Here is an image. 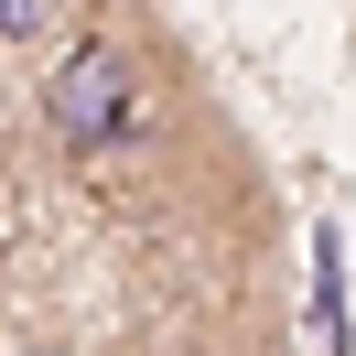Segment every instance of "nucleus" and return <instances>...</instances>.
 Here are the masks:
<instances>
[{
    "label": "nucleus",
    "instance_id": "nucleus-1",
    "mask_svg": "<svg viewBox=\"0 0 356 356\" xmlns=\"http://www.w3.org/2000/svg\"><path fill=\"white\" fill-rule=\"evenodd\" d=\"M54 130L76 140V152H97V140L130 130V65H119L108 44H76L65 76H54Z\"/></svg>",
    "mask_w": 356,
    "mask_h": 356
},
{
    "label": "nucleus",
    "instance_id": "nucleus-2",
    "mask_svg": "<svg viewBox=\"0 0 356 356\" xmlns=\"http://www.w3.org/2000/svg\"><path fill=\"white\" fill-rule=\"evenodd\" d=\"M0 33H44V0H0Z\"/></svg>",
    "mask_w": 356,
    "mask_h": 356
}]
</instances>
